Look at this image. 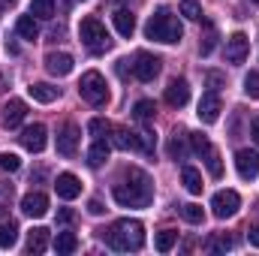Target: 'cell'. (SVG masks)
<instances>
[{
  "label": "cell",
  "instance_id": "2",
  "mask_svg": "<svg viewBox=\"0 0 259 256\" xmlns=\"http://www.w3.org/2000/svg\"><path fill=\"white\" fill-rule=\"evenodd\" d=\"M103 238L112 250L118 253H130V250H142L145 247V226L139 220H118L109 229H103Z\"/></svg>",
  "mask_w": 259,
  "mask_h": 256
},
{
  "label": "cell",
  "instance_id": "32",
  "mask_svg": "<svg viewBox=\"0 0 259 256\" xmlns=\"http://www.w3.org/2000/svg\"><path fill=\"white\" fill-rule=\"evenodd\" d=\"M178 211H181V217H184L187 223H202V220H205V211H202V205H196V202L178 205Z\"/></svg>",
  "mask_w": 259,
  "mask_h": 256
},
{
  "label": "cell",
  "instance_id": "26",
  "mask_svg": "<svg viewBox=\"0 0 259 256\" xmlns=\"http://www.w3.org/2000/svg\"><path fill=\"white\" fill-rule=\"evenodd\" d=\"M181 181H184V187L190 193H202V175H199V169H193V166H184L181 169Z\"/></svg>",
  "mask_w": 259,
  "mask_h": 256
},
{
  "label": "cell",
  "instance_id": "21",
  "mask_svg": "<svg viewBox=\"0 0 259 256\" xmlns=\"http://www.w3.org/2000/svg\"><path fill=\"white\" fill-rule=\"evenodd\" d=\"M109 151H112L109 142H106V139H97V142L91 145V151H88V166H91V169H100V166L109 160Z\"/></svg>",
  "mask_w": 259,
  "mask_h": 256
},
{
  "label": "cell",
  "instance_id": "14",
  "mask_svg": "<svg viewBox=\"0 0 259 256\" xmlns=\"http://www.w3.org/2000/svg\"><path fill=\"white\" fill-rule=\"evenodd\" d=\"M21 211L27 217H46L49 214V196L46 193H27L21 199Z\"/></svg>",
  "mask_w": 259,
  "mask_h": 256
},
{
  "label": "cell",
  "instance_id": "31",
  "mask_svg": "<svg viewBox=\"0 0 259 256\" xmlns=\"http://www.w3.org/2000/svg\"><path fill=\"white\" fill-rule=\"evenodd\" d=\"M154 115H157V106H154L151 100H139V103L133 106V118H136V121H151Z\"/></svg>",
  "mask_w": 259,
  "mask_h": 256
},
{
  "label": "cell",
  "instance_id": "41",
  "mask_svg": "<svg viewBox=\"0 0 259 256\" xmlns=\"http://www.w3.org/2000/svg\"><path fill=\"white\" fill-rule=\"evenodd\" d=\"M88 211H91L94 217H100V214H103L106 208H103V202H100V199H91V202H88Z\"/></svg>",
  "mask_w": 259,
  "mask_h": 256
},
{
  "label": "cell",
  "instance_id": "45",
  "mask_svg": "<svg viewBox=\"0 0 259 256\" xmlns=\"http://www.w3.org/2000/svg\"><path fill=\"white\" fill-rule=\"evenodd\" d=\"M250 136H253V142L259 145V118L253 121V124H250Z\"/></svg>",
  "mask_w": 259,
  "mask_h": 256
},
{
  "label": "cell",
  "instance_id": "36",
  "mask_svg": "<svg viewBox=\"0 0 259 256\" xmlns=\"http://www.w3.org/2000/svg\"><path fill=\"white\" fill-rule=\"evenodd\" d=\"M244 94L250 100H259V72H247L244 75Z\"/></svg>",
  "mask_w": 259,
  "mask_h": 256
},
{
  "label": "cell",
  "instance_id": "42",
  "mask_svg": "<svg viewBox=\"0 0 259 256\" xmlns=\"http://www.w3.org/2000/svg\"><path fill=\"white\" fill-rule=\"evenodd\" d=\"M72 220H75V214H72V211H69V208H61V211H58V223H72Z\"/></svg>",
  "mask_w": 259,
  "mask_h": 256
},
{
  "label": "cell",
  "instance_id": "48",
  "mask_svg": "<svg viewBox=\"0 0 259 256\" xmlns=\"http://www.w3.org/2000/svg\"><path fill=\"white\" fill-rule=\"evenodd\" d=\"M250 3H259V0H250Z\"/></svg>",
  "mask_w": 259,
  "mask_h": 256
},
{
  "label": "cell",
  "instance_id": "3",
  "mask_svg": "<svg viewBox=\"0 0 259 256\" xmlns=\"http://www.w3.org/2000/svg\"><path fill=\"white\" fill-rule=\"evenodd\" d=\"M145 36L154 39V42L172 46V42H181L184 27H181V21H178L169 9H157V12L148 18V24H145Z\"/></svg>",
  "mask_w": 259,
  "mask_h": 256
},
{
  "label": "cell",
  "instance_id": "33",
  "mask_svg": "<svg viewBox=\"0 0 259 256\" xmlns=\"http://www.w3.org/2000/svg\"><path fill=\"white\" fill-rule=\"evenodd\" d=\"M136 136H139V151H142V154H154V145H157V136H154V133H151L148 127H142L139 133H136Z\"/></svg>",
  "mask_w": 259,
  "mask_h": 256
},
{
  "label": "cell",
  "instance_id": "10",
  "mask_svg": "<svg viewBox=\"0 0 259 256\" xmlns=\"http://www.w3.org/2000/svg\"><path fill=\"white\" fill-rule=\"evenodd\" d=\"M247 52H250V39H247L244 33H232V36L226 39V61H229V64H244Z\"/></svg>",
  "mask_w": 259,
  "mask_h": 256
},
{
  "label": "cell",
  "instance_id": "34",
  "mask_svg": "<svg viewBox=\"0 0 259 256\" xmlns=\"http://www.w3.org/2000/svg\"><path fill=\"white\" fill-rule=\"evenodd\" d=\"M88 133H91L94 139H106V136L112 133V124H109L106 118H91V124H88Z\"/></svg>",
  "mask_w": 259,
  "mask_h": 256
},
{
  "label": "cell",
  "instance_id": "15",
  "mask_svg": "<svg viewBox=\"0 0 259 256\" xmlns=\"http://www.w3.org/2000/svg\"><path fill=\"white\" fill-rule=\"evenodd\" d=\"M75 151H78V127L66 124L58 136V154L61 157H75Z\"/></svg>",
  "mask_w": 259,
  "mask_h": 256
},
{
  "label": "cell",
  "instance_id": "1",
  "mask_svg": "<svg viewBox=\"0 0 259 256\" xmlns=\"http://www.w3.org/2000/svg\"><path fill=\"white\" fill-rule=\"evenodd\" d=\"M115 202L121 208H148L154 199V184L148 178V172L142 169H127V181L115 187Z\"/></svg>",
  "mask_w": 259,
  "mask_h": 256
},
{
  "label": "cell",
  "instance_id": "38",
  "mask_svg": "<svg viewBox=\"0 0 259 256\" xmlns=\"http://www.w3.org/2000/svg\"><path fill=\"white\" fill-rule=\"evenodd\" d=\"M208 250L211 253H226V250H232V238H211Z\"/></svg>",
  "mask_w": 259,
  "mask_h": 256
},
{
  "label": "cell",
  "instance_id": "13",
  "mask_svg": "<svg viewBox=\"0 0 259 256\" xmlns=\"http://www.w3.org/2000/svg\"><path fill=\"white\" fill-rule=\"evenodd\" d=\"M24 118H27V103L24 100H9L3 106V127L6 130H15Z\"/></svg>",
  "mask_w": 259,
  "mask_h": 256
},
{
  "label": "cell",
  "instance_id": "9",
  "mask_svg": "<svg viewBox=\"0 0 259 256\" xmlns=\"http://www.w3.org/2000/svg\"><path fill=\"white\" fill-rule=\"evenodd\" d=\"M220 112H223V106H220V97H217V91H208L202 100H199V121L202 124H214L217 118H220Z\"/></svg>",
  "mask_w": 259,
  "mask_h": 256
},
{
  "label": "cell",
  "instance_id": "43",
  "mask_svg": "<svg viewBox=\"0 0 259 256\" xmlns=\"http://www.w3.org/2000/svg\"><path fill=\"white\" fill-rule=\"evenodd\" d=\"M9 199H12V184H9V187H6V184H0V208H3Z\"/></svg>",
  "mask_w": 259,
  "mask_h": 256
},
{
  "label": "cell",
  "instance_id": "27",
  "mask_svg": "<svg viewBox=\"0 0 259 256\" xmlns=\"http://www.w3.org/2000/svg\"><path fill=\"white\" fill-rule=\"evenodd\" d=\"M175 241H178V232H175V229H163V232H157L154 247H157L160 253H169V250L175 247Z\"/></svg>",
  "mask_w": 259,
  "mask_h": 256
},
{
  "label": "cell",
  "instance_id": "12",
  "mask_svg": "<svg viewBox=\"0 0 259 256\" xmlns=\"http://www.w3.org/2000/svg\"><path fill=\"white\" fill-rule=\"evenodd\" d=\"M46 142H49V130L42 127V124H33V127H27L21 133V145L27 151H33V154H39L46 148Z\"/></svg>",
  "mask_w": 259,
  "mask_h": 256
},
{
  "label": "cell",
  "instance_id": "44",
  "mask_svg": "<svg viewBox=\"0 0 259 256\" xmlns=\"http://www.w3.org/2000/svg\"><path fill=\"white\" fill-rule=\"evenodd\" d=\"M247 241H250L253 247H259V226H250V229H247Z\"/></svg>",
  "mask_w": 259,
  "mask_h": 256
},
{
  "label": "cell",
  "instance_id": "18",
  "mask_svg": "<svg viewBox=\"0 0 259 256\" xmlns=\"http://www.w3.org/2000/svg\"><path fill=\"white\" fill-rule=\"evenodd\" d=\"M55 190H58V196L61 199H75L78 193H81V184H78V178L72 175V172H64V175H58V181H55Z\"/></svg>",
  "mask_w": 259,
  "mask_h": 256
},
{
  "label": "cell",
  "instance_id": "20",
  "mask_svg": "<svg viewBox=\"0 0 259 256\" xmlns=\"http://www.w3.org/2000/svg\"><path fill=\"white\" fill-rule=\"evenodd\" d=\"M199 157L205 160V169H208V175H211V178H220V175H223V163H220V151H217V148H214L211 142H208V145H205V148L199 151Z\"/></svg>",
  "mask_w": 259,
  "mask_h": 256
},
{
  "label": "cell",
  "instance_id": "6",
  "mask_svg": "<svg viewBox=\"0 0 259 256\" xmlns=\"http://www.w3.org/2000/svg\"><path fill=\"white\" fill-rule=\"evenodd\" d=\"M238 208H241V196H238L235 190H220V193H214V199H211V211H214L217 220L235 217Z\"/></svg>",
  "mask_w": 259,
  "mask_h": 256
},
{
  "label": "cell",
  "instance_id": "22",
  "mask_svg": "<svg viewBox=\"0 0 259 256\" xmlns=\"http://www.w3.org/2000/svg\"><path fill=\"white\" fill-rule=\"evenodd\" d=\"M112 21H115V30H118L121 36H133V30H136V18H133L130 9H118V12L112 15Z\"/></svg>",
  "mask_w": 259,
  "mask_h": 256
},
{
  "label": "cell",
  "instance_id": "37",
  "mask_svg": "<svg viewBox=\"0 0 259 256\" xmlns=\"http://www.w3.org/2000/svg\"><path fill=\"white\" fill-rule=\"evenodd\" d=\"M18 166H21L18 154H9V151L0 154V169H6V172H18Z\"/></svg>",
  "mask_w": 259,
  "mask_h": 256
},
{
  "label": "cell",
  "instance_id": "19",
  "mask_svg": "<svg viewBox=\"0 0 259 256\" xmlns=\"http://www.w3.org/2000/svg\"><path fill=\"white\" fill-rule=\"evenodd\" d=\"M27 94H30L36 103H55V100L61 97V88H55V84H49V81H33V84L27 88Z\"/></svg>",
  "mask_w": 259,
  "mask_h": 256
},
{
  "label": "cell",
  "instance_id": "47",
  "mask_svg": "<svg viewBox=\"0 0 259 256\" xmlns=\"http://www.w3.org/2000/svg\"><path fill=\"white\" fill-rule=\"evenodd\" d=\"M15 3H18V0H0V6H3V9H9V6H15Z\"/></svg>",
  "mask_w": 259,
  "mask_h": 256
},
{
  "label": "cell",
  "instance_id": "8",
  "mask_svg": "<svg viewBox=\"0 0 259 256\" xmlns=\"http://www.w3.org/2000/svg\"><path fill=\"white\" fill-rule=\"evenodd\" d=\"M235 169L244 181H253L259 175V151H250V148H241L235 154Z\"/></svg>",
  "mask_w": 259,
  "mask_h": 256
},
{
  "label": "cell",
  "instance_id": "39",
  "mask_svg": "<svg viewBox=\"0 0 259 256\" xmlns=\"http://www.w3.org/2000/svg\"><path fill=\"white\" fill-rule=\"evenodd\" d=\"M214 42H217V30H214V24H208V36H205V42L199 46V52H202V55H211V52H214Z\"/></svg>",
  "mask_w": 259,
  "mask_h": 256
},
{
  "label": "cell",
  "instance_id": "25",
  "mask_svg": "<svg viewBox=\"0 0 259 256\" xmlns=\"http://www.w3.org/2000/svg\"><path fill=\"white\" fill-rule=\"evenodd\" d=\"M18 241V223L15 220H0V247L9 250Z\"/></svg>",
  "mask_w": 259,
  "mask_h": 256
},
{
  "label": "cell",
  "instance_id": "4",
  "mask_svg": "<svg viewBox=\"0 0 259 256\" xmlns=\"http://www.w3.org/2000/svg\"><path fill=\"white\" fill-rule=\"evenodd\" d=\"M78 94H81V100L91 103V106H103V103H109V84H106L103 72L88 69V72L81 75V81H78Z\"/></svg>",
  "mask_w": 259,
  "mask_h": 256
},
{
  "label": "cell",
  "instance_id": "46",
  "mask_svg": "<svg viewBox=\"0 0 259 256\" xmlns=\"http://www.w3.org/2000/svg\"><path fill=\"white\" fill-rule=\"evenodd\" d=\"M6 52H9V55H18V46H15V42H9V39H6Z\"/></svg>",
  "mask_w": 259,
  "mask_h": 256
},
{
  "label": "cell",
  "instance_id": "17",
  "mask_svg": "<svg viewBox=\"0 0 259 256\" xmlns=\"http://www.w3.org/2000/svg\"><path fill=\"white\" fill-rule=\"evenodd\" d=\"M169 157L172 160H187L190 157V133H184V130L172 133V139H169Z\"/></svg>",
  "mask_w": 259,
  "mask_h": 256
},
{
  "label": "cell",
  "instance_id": "40",
  "mask_svg": "<svg viewBox=\"0 0 259 256\" xmlns=\"http://www.w3.org/2000/svg\"><path fill=\"white\" fill-rule=\"evenodd\" d=\"M205 81H208V88H211V91H220L226 78H223L220 72H208V75H205Z\"/></svg>",
  "mask_w": 259,
  "mask_h": 256
},
{
  "label": "cell",
  "instance_id": "7",
  "mask_svg": "<svg viewBox=\"0 0 259 256\" xmlns=\"http://www.w3.org/2000/svg\"><path fill=\"white\" fill-rule=\"evenodd\" d=\"M160 58L157 55H148V52H136L133 55V64H130V69H133V75L139 78V81H154L157 78V72H160Z\"/></svg>",
  "mask_w": 259,
  "mask_h": 256
},
{
  "label": "cell",
  "instance_id": "28",
  "mask_svg": "<svg viewBox=\"0 0 259 256\" xmlns=\"http://www.w3.org/2000/svg\"><path fill=\"white\" fill-rule=\"evenodd\" d=\"M78 247V238L72 235V232H58V238H55V250L61 256H66V253H72Z\"/></svg>",
  "mask_w": 259,
  "mask_h": 256
},
{
  "label": "cell",
  "instance_id": "35",
  "mask_svg": "<svg viewBox=\"0 0 259 256\" xmlns=\"http://www.w3.org/2000/svg\"><path fill=\"white\" fill-rule=\"evenodd\" d=\"M184 18H190V21H199L202 18V6H199V0H181V9H178Z\"/></svg>",
  "mask_w": 259,
  "mask_h": 256
},
{
  "label": "cell",
  "instance_id": "23",
  "mask_svg": "<svg viewBox=\"0 0 259 256\" xmlns=\"http://www.w3.org/2000/svg\"><path fill=\"white\" fill-rule=\"evenodd\" d=\"M15 33H18L21 39H36V36H39L36 18H33V15H21V18L15 21Z\"/></svg>",
  "mask_w": 259,
  "mask_h": 256
},
{
  "label": "cell",
  "instance_id": "24",
  "mask_svg": "<svg viewBox=\"0 0 259 256\" xmlns=\"http://www.w3.org/2000/svg\"><path fill=\"white\" fill-rule=\"evenodd\" d=\"M46 247H49V229L36 226L27 235V253H46Z\"/></svg>",
  "mask_w": 259,
  "mask_h": 256
},
{
  "label": "cell",
  "instance_id": "11",
  "mask_svg": "<svg viewBox=\"0 0 259 256\" xmlns=\"http://www.w3.org/2000/svg\"><path fill=\"white\" fill-rule=\"evenodd\" d=\"M166 103H169L172 109H184V106L190 103V84H187L184 78H172L169 88H166Z\"/></svg>",
  "mask_w": 259,
  "mask_h": 256
},
{
  "label": "cell",
  "instance_id": "5",
  "mask_svg": "<svg viewBox=\"0 0 259 256\" xmlns=\"http://www.w3.org/2000/svg\"><path fill=\"white\" fill-rule=\"evenodd\" d=\"M78 36H81V42H84L91 52H106V49L112 46L109 30H106L97 18H84V21H81V27H78Z\"/></svg>",
  "mask_w": 259,
  "mask_h": 256
},
{
  "label": "cell",
  "instance_id": "30",
  "mask_svg": "<svg viewBox=\"0 0 259 256\" xmlns=\"http://www.w3.org/2000/svg\"><path fill=\"white\" fill-rule=\"evenodd\" d=\"M115 145L124 151H139V136L130 130H115Z\"/></svg>",
  "mask_w": 259,
  "mask_h": 256
},
{
  "label": "cell",
  "instance_id": "16",
  "mask_svg": "<svg viewBox=\"0 0 259 256\" xmlns=\"http://www.w3.org/2000/svg\"><path fill=\"white\" fill-rule=\"evenodd\" d=\"M72 55H66V52H52V55H46V69L52 72V75H69L72 72Z\"/></svg>",
  "mask_w": 259,
  "mask_h": 256
},
{
  "label": "cell",
  "instance_id": "29",
  "mask_svg": "<svg viewBox=\"0 0 259 256\" xmlns=\"http://www.w3.org/2000/svg\"><path fill=\"white\" fill-rule=\"evenodd\" d=\"M30 15L33 18H55V0H33L30 3Z\"/></svg>",
  "mask_w": 259,
  "mask_h": 256
}]
</instances>
